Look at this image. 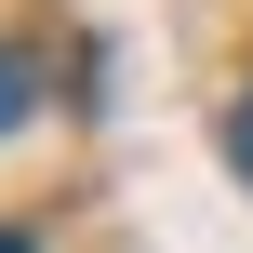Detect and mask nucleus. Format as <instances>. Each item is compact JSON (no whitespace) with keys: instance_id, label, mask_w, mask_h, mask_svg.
I'll return each mask as SVG.
<instances>
[{"instance_id":"3","label":"nucleus","mask_w":253,"mask_h":253,"mask_svg":"<svg viewBox=\"0 0 253 253\" xmlns=\"http://www.w3.org/2000/svg\"><path fill=\"white\" fill-rule=\"evenodd\" d=\"M0 253H40V240H27V227H0Z\"/></svg>"},{"instance_id":"2","label":"nucleus","mask_w":253,"mask_h":253,"mask_svg":"<svg viewBox=\"0 0 253 253\" xmlns=\"http://www.w3.org/2000/svg\"><path fill=\"white\" fill-rule=\"evenodd\" d=\"M227 160H240V187H253V93L227 107Z\"/></svg>"},{"instance_id":"1","label":"nucleus","mask_w":253,"mask_h":253,"mask_svg":"<svg viewBox=\"0 0 253 253\" xmlns=\"http://www.w3.org/2000/svg\"><path fill=\"white\" fill-rule=\"evenodd\" d=\"M27 107H40V53H13V40H0V133H13Z\"/></svg>"}]
</instances>
